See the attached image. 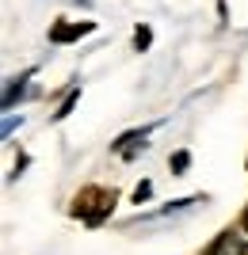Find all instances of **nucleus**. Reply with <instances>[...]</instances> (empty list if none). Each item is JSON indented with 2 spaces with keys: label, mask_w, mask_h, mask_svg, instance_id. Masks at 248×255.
<instances>
[{
  "label": "nucleus",
  "mask_w": 248,
  "mask_h": 255,
  "mask_svg": "<svg viewBox=\"0 0 248 255\" xmlns=\"http://www.w3.org/2000/svg\"><path fill=\"white\" fill-rule=\"evenodd\" d=\"M241 255H248V248H241Z\"/></svg>",
  "instance_id": "nucleus-5"
},
{
  "label": "nucleus",
  "mask_w": 248,
  "mask_h": 255,
  "mask_svg": "<svg viewBox=\"0 0 248 255\" xmlns=\"http://www.w3.org/2000/svg\"><path fill=\"white\" fill-rule=\"evenodd\" d=\"M88 31H92V23H61V27L50 31V42H73V38H80Z\"/></svg>",
  "instance_id": "nucleus-1"
},
{
  "label": "nucleus",
  "mask_w": 248,
  "mask_h": 255,
  "mask_svg": "<svg viewBox=\"0 0 248 255\" xmlns=\"http://www.w3.org/2000/svg\"><path fill=\"white\" fill-rule=\"evenodd\" d=\"M241 229H245V233H248V210H245V217H241Z\"/></svg>",
  "instance_id": "nucleus-4"
},
{
  "label": "nucleus",
  "mask_w": 248,
  "mask_h": 255,
  "mask_svg": "<svg viewBox=\"0 0 248 255\" xmlns=\"http://www.w3.org/2000/svg\"><path fill=\"white\" fill-rule=\"evenodd\" d=\"M172 168H176V171H184V168H187V152H180V156L172 160Z\"/></svg>",
  "instance_id": "nucleus-3"
},
{
  "label": "nucleus",
  "mask_w": 248,
  "mask_h": 255,
  "mask_svg": "<svg viewBox=\"0 0 248 255\" xmlns=\"http://www.w3.org/2000/svg\"><path fill=\"white\" fill-rule=\"evenodd\" d=\"M134 46H138V50H141V46H149V31H138V34H134Z\"/></svg>",
  "instance_id": "nucleus-2"
}]
</instances>
